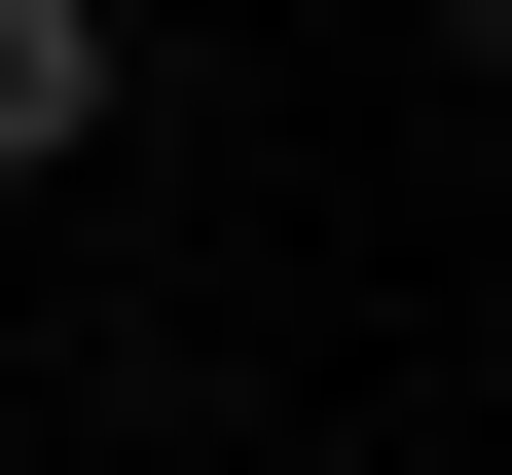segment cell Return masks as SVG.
<instances>
[{
    "mask_svg": "<svg viewBox=\"0 0 512 475\" xmlns=\"http://www.w3.org/2000/svg\"><path fill=\"white\" fill-rule=\"evenodd\" d=\"M439 74H476V110H512V0H439Z\"/></svg>",
    "mask_w": 512,
    "mask_h": 475,
    "instance_id": "2",
    "label": "cell"
},
{
    "mask_svg": "<svg viewBox=\"0 0 512 475\" xmlns=\"http://www.w3.org/2000/svg\"><path fill=\"white\" fill-rule=\"evenodd\" d=\"M110 110H147V0H0V183H74Z\"/></svg>",
    "mask_w": 512,
    "mask_h": 475,
    "instance_id": "1",
    "label": "cell"
}]
</instances>
